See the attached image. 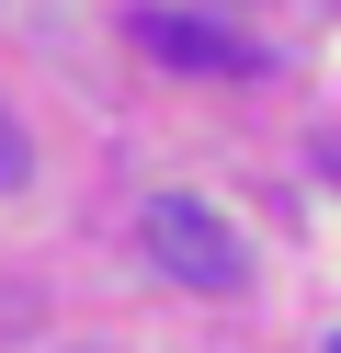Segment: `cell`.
Wrapping results in <instances>:
<instances>
[{"label":"cell","instance_id":"1","mask_svg":"<svg viewBox=\"0 0 341 353\" xmlns=\"http://www.w3.org/2000/svg\"><path fill=\"white\" fill-rule=\"evenodd\" d=\"M136 239H148V262L171 285H194V296H227V285L250 274L239 228H227L216 205H194V194H148V216H136Z\"/></svg>","mask_w":341,"mask_h":353},{"label":"cell","instance_id":"2","mask_svg":"<svg viewBox=\"0 0 341 353\" xmlns=\"http://www.w3.org/2000/svg\"><path fill=\"white\" fill-rule=\"evenodd\" d=\"M136 46L171 57V69H205V80H239L250 69L239 34H227V23H194V12H136Z\"/></svg>","mask_w":341,"mask_h":353},{"label":"cell","instance_id":"3","mask_svg":"<svg viewBox=\"0 0 341 353\" xmlns=\"http://www.w3.org/2000/svg\"><path fill=\"white\" fill-rule=\"evenodd\" d=\"M23 171H34V160H23V125L0 114V194H23Z\"/></svg>","mask_w":341,"mask_h":353},{"label":"cell","instance_id":"4","mask_svg":"<svg viewBox=\"0 0 341 353\" xmlns=\"http://www.w3.org/2000/svg\"><path fill=\"white\" fill-rule=\"evenodd\" d=\"M330 353H341V342H330Z\"/></svg>","mask_w":341,"mask_h":353}]
</instances>
